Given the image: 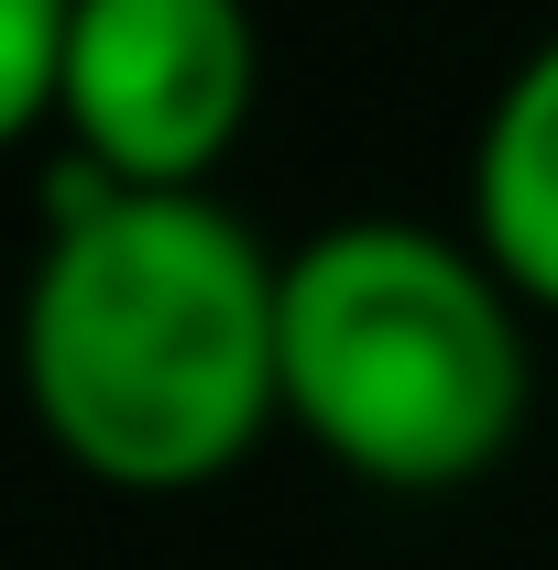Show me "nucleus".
Returning <instances> with one entry per match:
<instances>
[{
	"label": "nucleus",
	"mask_w": 558,
	"mask_h": 570,
	"mask_svg": "<svg viewBox=\"0 0 558 570\" xmlns=\"http://www.w3.org/2000/svg\"><path fill=\"white\" fill-rule=\"evenodd\" d=\"M275 285L285 253L209 187H110L67 165L22 285L33 428L110 494L230 483L263 428H285Z\"/></svg>",
	"instance_id": "f257e3e1"
},
{
	"label": "nucleus",
	"mask_w": 558,
	"mask_h": 570,
	"mask_svg": "<svg viewBox=\"0 0 558 570\" xmlns=\"http://www.w3.org/2000/svg\"><path fill=\"white\" fill-rule=\"evenodd\" d=\"M285 428L372 494H460L515 461L537 417L526 296L482 264L471 230L427 219H329L285 253L275 285Z\"/></svg>",
	"instance_id": "f03ea898"
},
{
	"label": "nucleus",
	"mask_w": 558,
	"mask_h": 570,
	"mask_svg": "<svg viewBox=\"0 0 558 570\" xmlns=\"http://www.w3.org/2000/svg\"><path fill=\"white\" fill-rule=\"evenodd\" d=\"M263 22L252 0H77L67 22V121L77 165L110 187H209L252 132Z\"/></svg>",
	"instance_id": "7ed1b4c3"
},
{
	"label": "nucleus",
	"mask_w": 558,
	"mask_h": 570,
	"mask_svg": "<svg viewBox=\"0 0 558 570\" xmlns=\"http://www.w3.org/2000/svg\"><path fill=\"white\" fill-rule=\"evenodd\" d=\"M471 242L526 318H558V22L504 67L471 132Z\"/></svg>",
	"instance_id": "20e7f679"
},
{
	"label": "nucleus",
	"mask_w": 558,
	"mask_h": 570,
	"mask_svg": "<svg viewBox=\"0 0 558 570\" xmlns=\"http://www.w3.org/2000/svg\"><path fill=\"white\" fill-rule=\"evenodd\" d=\"M67 22H77V0H0V154L56 121V99H67Z\"/></svg>",
	"instance_id": "39448f33"
}]
</instances>
